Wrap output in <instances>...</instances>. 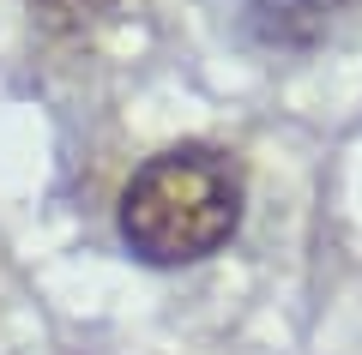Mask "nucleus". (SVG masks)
<instances>
[{
	"label": "nucleus",
	"mask_w": 362,
	"mask_h": 355,
	"mask_svg": "<svg viewBox=\"0 0 362 355\" xmlns=\"http://www.w3.org/2000/svg\"><path fill=\"white\" fill-rule=\"evenodd\" d=\"M242 205H247V181L230 151L169 145V151L145 157L133 181L121 187L115 229L139 265L175 271L223 253L242 229Z\"/></svg>",
	"instance_id": "1"
},
{
	"label": "nucleus",
	"mask_w": 362,
	"mask_h": 355,
	"mask_svg": "<svg viewBox=\"0 0 362 355\" xmlns=\"http://www.w3.org/2000/svg\"><path fill=\"white\" fill-rule=\"evenodd\" d=\"M356 0H254L242 13V30L259 49H314L338 30V18Z\"/></svg>",
	"instance_id": "2"
},
{
	"label": "nucleus",
	"mask_w": 362,
	"mask_h": 355,
	"mask_svg": "<svg viewBox=\"0 0 362 355\" xmlns=\"http://www.w3.org/2000/svg\"><path fill=\"white\" fill-rule=\"evenodd\" d=\"M115 0H37V13L49 25H90L97 13H109Z\"/></svg>",
	"instance_id": "3"
}]
</instances>
